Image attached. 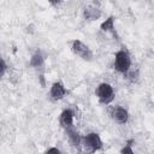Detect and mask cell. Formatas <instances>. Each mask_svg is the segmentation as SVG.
<instances>
[{
    "mask_svg": "<svg viewBox=\"0 0 154 154\" xmlns=\"http://www.w3.org/2000/svg\"><path fill=\"white\" fill-rule=\"evenodd\" d=\"M100 29H101V31H103L106 34L117 35V30H116V17L114 16H108L106 19H103L100 23Z\"/></svg>",
    "mask_w": 154,
    "mask_h": 154,
    "instance_id": "8fae6325",
    "label": "cell"
},
{
    "mask_svg": "<svg viewBox=\"0 0 154 154\" xmlns=\"http://www.w3.org/2000/svg\"><path fill=\"white\" fill-rule=\"evenodd\" d=\"M111 118L114 123L119 125H125L130 119V113L123 106H114L111 111Z\"/></svg>",
    "mask_w": 154,
    "mask_h": 154,
    "instance_id": "52a82bcc",
    "label": "cell"
},
{
    "mask_svg": "<svg viewBox=\"0 0 154 154\" xmlns=\"http://www.w3.org/2000/svg\"><path fill=\"white\" fill-rule=\"evenodd\" d=\"M95 96L97 99V101L101 105H109L113 102L116 93H114V88L112 84L107 83V82H101L96 85L95 88Z\"/></svg>",
    "mask_w": 154,
    "mask_h": 154,
    "instance_id": "3957f363",
    "label": "cell"
},
{
    "mask_svg": "<svg viewBox=\"0 0 154 154\" xmlns=\"http://www.w3.org/2000/svg\"><path fill=\"white\" fill-rule=\"evenodd\" d=\"M29 65L37 72L38 78L41 79V85L45 87V66H46V60L45 57L42 54V52L40 49H37L36 52H34L30 57L29 60Z\"/></svg>",
    "mask_w": 154,
    "mask_h": 154,
    "instance_id": "5b68a950",
    "label": "cell"
},
{
    "mask_svg": "<svg viewBox=\"0 0 154 154\" xmlns=\"http://www.w3.org/2000/svg\"><path fill=\"white\" fill-rule=\"evenodd\" d=\"M65 132H66L67 141L70 142V144H71L73 148L81 150V148H82V141H83V135H81V132H79L75 126L71 128V129L65 130Z\"/></svg>",
    "mask_w": 154,
    "mask_h": 154,
    "instance_id": "9c48e42d",
    "label": "cell"
},
{
    "mask_svg": "<svg viewBox=\"0 0 154 154\" xmlns=\"http://www.w3.org/2000/svg\"><path fill=\"white\" fill-rule=\"evenodd\" d=\"M7 70H8V65H7L6 60L4 58H1V61H0V76H1V78L5 77Z\"/></svg>",
    "mask_w": 154,
    "mask_h": 154,
    "instance_id": "4fadbf2b",
    "label": "cell"
},
{
    "mask_svg": "<svg viewBox=\"0 0 154 154\" xmlns=\"http://www.w3.org/2000/svg\"><path fill=\"white\" fill-rule=\"evenodd\" d=\"M101 10L95 5H87L83 7V17L85 20H97L101 17Z\"/></svg>",
    "mask_w": 154,
    "mask_h": 154,
    "instance_id": "30bf717a",
    "label": "cell"
},
{
    "mask_svg": "<svg viewBox=\"0 0 154 154\" xmlns=\"http://www.w3.org/2000/svg\"><path fill=\"white\" fill-rule=\"evenodd\" d=\"M67 94H69V90H67L66 85L64 84L63 81L58 79L51 84L49 91H48V99L52 102H58V101H61L63 99H65V96Z\"/></svg>",
    "mask_w": 154,
    "mask_h": 154,
    "instance_id": "8992f818",
    "label": "cell"
},
{
    "mask_svg": "<svg viewBox=\"0 0 154 154\" xmlns=\"http://www.w3.org/2000/svg\"><path fill=\"white\" fill-rule=\"evenodd\" d=\"M47 1H48V4H49L51 6H54V7H55V6H59L63 0H47Z\"/></svg>",
    "mask_w": 154,
    "mask_h": 154,
    "instance_id": "9a60e30c",
    "label": "cell"
},
{
    "mask_svg": "<svg viewBox=\"0 0 154 154\" xmlns=\"http://www.w3.org/2000/svg\"><path fill=\"white\" fill-rule=\"evenodd\" d=\"M131 64H132V59H131V54L126 48H120L114 53V58H113V69L123 75V76H128V73L131 70Z\"/></svg>",
    "mask_w": 154,
    "mask_h": 154,
    "instance_id": "6da1fadb",
    "label": "cell"
},
{
    "mask_svg": "<svg viewBox=\"0 0 154 154\" xmlns=\"http://www.w3.org/2000/svg\"><path fill=\"white\" fill-rule=\"evenodd\" d=\"M82 148L90 153L101 150L103 148V141L101 138V135L96 131H89L85 135H83Z\"/></svg>",
    "mask_w": 154,
    "mask_h": 154,
    "instance_id": "277c9868",
    "label": "cell"
},
{
    "mask_svg": "<svg viewBox=\"0 0 154 154\" xmlns=\"http://www.w3.org/2000/svg\"><path fill=\"white\" fill-rule=\"evenodd\" d=\"M59 124L64 130L75 126V111L70 107L64 108L59 114Z\"/></svg>",
    "mask_w": 154,
    "mask_h": 154,
    "instance_id": "ba28073f",
    "label": "cell"
},
{
    "mask_svg": "<svg viewBox=\"0 0 154 154\" xmlns=\"http://www.w3.org/2000/svg\"><path fill=\"white\" fill-rule=\"evenodd\" d=\"M134 144H135V140L130 138L125 142V144L120 148V153L122 154H134Z\"/></svg>",
    "mask_w": 154,
    "mask_h": 154,
    "instance_id": "7c38bea8",
    "label": "cell"
},
{
    "mask_svg": "<svg viewBox=\"0 0 154 154\" xmlns=\"http://www.w3.org/2000/svg\"><path fill=\"white\" fill-rule=\"evenodd\" d=\"M45 153H55V154H61V150L58 148V147H48Z\"/></svg>",
    "mask_w": 154,
    "mask_h": 154,
    "instance_id": "5bb4252c",
    "label": "cell"
},
{
    "mask_svg": "<svg viewBox=\"0 0 154 154\" xmlns=\"http://www.w3.org/2000/svg\"><path fill=\"white\" fill-rule=\"evenodd\" d=\"M70 49H71L72 54H75L76 57H78L79 59H82L84 61L89 63V61H93V59H94V53H93L91 48L79 38H73L70 42Z\"/></svg>",
    "mask_w": 154,
    "mask_h": 154,
    "instance_id": "7a4b0ae2",
    "label": "cell"
}]
</instances>
